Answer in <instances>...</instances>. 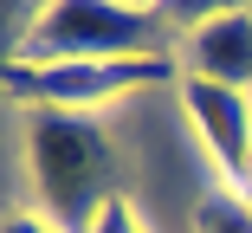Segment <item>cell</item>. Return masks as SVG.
Wrapping results in <instances>:
<instances>
[{"instance_id": "3957f363", "label": "cell", "mask_w": 252, "mask_h": 233, "mask_svg": "<svg viewBox=\"0 0 252 233\" xmlns=\"http://www.w3.org/2000/svg\"><path fill=\"white\" fill-rule=\"evenodd\" d=\"M149 84H181L175 59H78V65H13L7 59V98L20 110H78L97 117L104 104Z\"/></svg>"}, {"instance_id": "6da1fadb", "label": "cell", "mask_w": 252, "mask_h": 233, "mask_svg": "<svg viewBox=\"0 0 252 233\" xmlns=\"http://www.w3.org/2000/svg\"><path fill=\"white\" fill-rule=\"evenodd\" d=\"M20 149H26L39 214L59 233H97L104 207L117 201L110 123L78 110H20Z\"/></svg>"}, {"instance_id": "277c9868", "label": "cell", "mask_w": 252, "mask_h": 233, "mask_svg": "<svg viewBox=\"0 0 252 233\" xmlns=\"http://www.w3.org/2000/svg\"><path fill=\"white\" fill-rule=\"evenodd\" d=\"M175 65H181V78L226 84V91L252 98V7H214V13L188 20Z\"/></svg>"}, {"instance_id": "8992f818", "label": "cell", "mask_w": 252, "mask_h": 233, "mask_svg": "<svg viewBox=\"0 0 252 233\" xmlns=\"http://www.w3.org/2000/svg\"><path fill=\"white\" fill-rule=\"evenodd\" d=\"M194 233H252V201L239 188H226V181L207 188L194 207Z\"/></svg>"}, {"instance_id": "52a82bcc", "label": "cell", "mask_w": 252, "mask_h": 233, "mask_svg": "<svg viewBox=\"0 0 252 233\" xmlns=\"http://www.w3.org/2000/svg\"><path fill=\"white\" fill-rule=\"evenodd\" d=\"M97 233H142V220H136V207L117 195V201L104 207V220H97Z\"/></svg>"}, {"instance_id": "7a4b0ae2", "label": "cell", "mask_w": 252, "mask_h": 233, "mask_svg": "<svg viewBox=\"0 0 252 233\" xmlns=\"http://www.w3.org/2000/svg\"><path fill=\"white\" fill-rule=\"evenodd\" d=\"M78 59H175L168 20L123 0H59L26 20L13 65H78Z\"/></svg>"}, {"instance_id": "ba28073f", "label": "cell", "mask_w": 252, "mask_h": 233, "mask_svg": "<svg viewBox=\"0 0 252 233\" xmlns=\"http://www.w3.org/2000/svg\"><path fill=\"white\" fill-rule=\"evenodd\" d=\"M7 233H59V227H52V220H45V214L32 207V214H7Z\"/></svg>"}, {"instance_id": "9c48e42d", "label": "cell", "mask_w": 252, "mask_h": 233, "mask_svg": "<svg viewBox=\"0 0 252 233\" xmlns=\"http://www.w3.org/2000/svg\"><path fill=\"white\" fill-rule=\"evenodd\" d=\"M246 201H252V181H246Z\"/></svg>"}, {"instance_id": "5b68a950", "label": "cell", "mask_w": 252, "mask_h": 233, "mask_svg": "<svg viewBox=\"0 0 252 233\" xmlns=\"http://www.w3.org/2000/svg\"><path fill=\"white\" fill-rule=\"evenodd\" d=\"M181 110H188L194 136L207 143V156L220 162L226 188L246 195V181H252V98L246 91H226V84L181 78Z\"/></svg>"}]
</instances>
